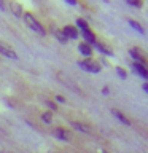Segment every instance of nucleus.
I'll use <instances>...</instances> for the list:
<instances>
[{
    "label": "nucleus",
    "instance_id": "obj_4",
    "mask_svg": "<svg viewBox=\"0 0 148 153\" xmlns=\"http://www.w3.org/2000/svg\"><path fill=\"white\" fill-rule=\"evenodd\" d=\"M0 54L10 57V59H18V54L14 53L13 48H10L8 45H5L3 42H0Z\"/></svg>",
    "mask_w": 148,
    "mask_h": 153
},
{
    "label": "nucleus",
    "instance_id": "obj_20",
    "mask_svg": "<svg viewBox=\"0 0 148 153\" xmlns=\"http://www.w3.org/2000/svg\"><path fill=\"white\" fill-rule=\"evenodd\" d=\"M127 5H131V7H137V8L142 7V3L140 2H135V0H127Z\"/></svg>",
    "mask_w": 148,
    "mask_h": 153
},
{
    "label": "nucleus",
    "instance_id": "obj_21",
    "mask_svg": "<svg viewBox=\"0 0 148 153\" xmlns=\"http://www.w3.org/2000/svg\"><path fill=\"white\" fill-rule=\"evenodd\" d=\"M56 102H59V104H65V97H64V96H59V94H57V96H56Z\"/></svg>",
    "mask_w": 148,
    "mask_h": 153
},
{
    "label": "nucleus",
    "instance_id": "obj_11",
    "mask_svg": "<svg viewBox=\"0 0 148 153\" xmlns=\"http://www.w3.org/2000/svg\"><path fill=\"white\" fill-rule=\"evenodd\" d=\"M78 51L83 56H86V57H91V54H92V48H91L89 45H86V43H80V45H78Z\"/></svg>",
    "mask_w": 148,
    "mask_h": 153
},
{
    "label": "nucleus",
    "instance_id": "obj_15",
    "mask_svg": "<svg viewBox=\"0 0 148 153\" xmlns=\"http://www.w3.org/2000/svg\"><path fill=\"white\" fill-rule=\"evenodd\" d=\"M53 33H54V37H56L61 43H64V45H65L67 42H69V40H67V37L64 35V33H62V30H56V29H53Z\"/></svg>",
    "mask_w": 148,
    "mask_h": 153
},
{
    "label": "nucleus",
    "instance_id": "obj_26",
    "mask_svg": "<svg viewBox=\"0 0 148 153\" xmlns=\"http://www.w3.org/2000/svg\"><path fill=\"white\" fill-rule=\"evenodd\" d=\"M102 153H108V152H105V150H104V152H102Z\"/></svg>",
    "mask_w": 148,
    "mask_h": 153
},
{
    "label": "nucleus",
    "instance_id": "obj_9",
    "mask_svg": "<svg viewBox=\"0 0 148 153\" xmlns=\"http://www.w3.org/2000/svg\"><path fill=\"white\" fill-rule=\"evenodd\" d=\"M110 112H112V115H115V118H118L119 121H121L123 124H126V126H131V121H129V120L124 117V115L119 112V110H116V108H112L110 110Z\"/></svg>",
    "mask_w": 148,
    "mask_h": 153
},
{
    "label": "nucleus",
    "instance_id": "obj_2",
    "mask_svg": "<svg viewBox=\"0 0 148 153\" xmlns=\"http://www.w3.org/2000/svg\"><path fill=\"white\" fill-rule=\"evenodd\" d=\"M78 65H80V69H81V70L89 72V74H99V72H100V65H99L95 61H91V59L80 61V62H78Z\"/></svg>",
    "mask_w": 148,
    "mask_h": 153
},
{
    "label": "nucleus",
    "instance_id": "obj_14",
    "mask_svg": "<svg viewBox=\"0 0 148 153\" xmlns=\"http://www.w3.org/2000/svg\"><path fill=\"white\" fill-rule=\"evenodd\" d=\"M129 26H131L132 29H135V30H137L138 33H142V35L145 33V29H143V27H142L137 21H134V19H129Z\"/></svg>",
    "mask_w": 148,
    "mask_h": 153
},
{
    "label": "nucleus",
    "instance_id": "obj_18",
    "mask_svg": "<svg viewBox=\"0 0 148 153\" xmlns=\"http://www.w3.org/2000/svg\"><path fill=\"white\" fill-rule=\"evenodd\" d=\"M41 120H43V121H45V123H51V113L50 112H45V113H43L41 115Z\"/></svg>",
    "mask_w": 148,
    "mask_h": 153
},
{
    "label": "nucleus",
    "instance_id": "obj_13",
    "mask_svg": "<svg viewBox=\"0 0 148 153\" xmlns=\"http://www.w3.org/2000/svg\"><path fill=\"white\" fill-rule=\"evenodd\" d=\"M70 126L75 128V129H78L80 132H91V129H89L88 126H84V124H81V123H78V121H72Z\"/></svg>",
    "mask_w": 148,
    "mask_h": 153
},
{
    "label": "nucleus",
    "instance_id": "obj_24",
    "mask_svg": "<svg viewBox=\"0 0 148 153\" xmlns=\"http://www.w3.org/2000/svg\"><path fill=\"white\" fill-rule=\"evenodd\" d=\"M142 88H143V91L147 93V91H148V83H143V86H142Z\"/></svg>",
    "mask_w": 148,
    "mask_h": 153
},
{
    "label": "nucleus",
    "instance_id": "obj_16",
    "mask_svg": "<svg viewBox=\"0 0 148 153\" xmlns=\"http://www.w3.org/2000/svg\"><path fill=\"white\" fill-rule=\"evenodd\" d=\"M76 27H80L81 30H84V29H89V27H88V22H86L84 19H81V18L76 19Z\"/></svg>",
    "mask_w": 148,
    "mask_h": 153
},
{
    "label": "nucleus",
    "instance_id": "obj_17",
    "mask_svg": "<svg viewBox=\"0 0 148 153\" xmlns=\"http://www.w3.org/2000/svg\"><path fill=\"white\" fill-rule=\"evenodd\" d=\"M116 74H118V76L119 78H127V74H126V70L123 69V67H116Z\"/></svg>",
    "mask_w": 148,
    "mask_h": 153
},
{
    "label": "nucleus",
    "instance_id": "obj_1",
    "mask_svg": "<svg viewBox=\"0 0 148 153\" xmlns=\"http://www.w3.org/2000/svg\"><path fill=\"white\" fill-rule=\"evenodd\" d=\"M24 21H26V24L29 26V29H32L33 32L40 33V35H45V33H46L45 27H43L41 24L38 22L35 18H33V14H30V13H24Z\"/></svg>",
    "mask_w": 148,
    "mask_h": 153
},
{
    "label": "nucleus",
    "instance_id": "obj_19",
    "mask_svg": "<svg viewBox=\"0 0 148 153\" xmlns=\"http://www.w3.org/2000/svg\"><path fill=\"white\" fill-rule=\"evenodd\" d=\"M45 104H46V105H48V107H50V108L53 110V112H54V110L57 108V105H56L54 102H53V100H48V99H46V100H45Z\"/></svg>",
    "mask_w": 148,
    "mask_h": 153
},
{
    "label": "nucleus",
    "instance_id": "obj_25",
    "mask_svg": "<svg viewBox=\"0 0 148 153\" xmlns=\"http://www.w3.org/2000/svg\"><path fill=\"white\" fill-rule=\"evenodd\" d=\"M0 10H5V3L3 2H0Z\"/></svg>",
    "mask_w": 148,
    "mask_h": 153
},
{
    "label": "nucleus",
    "instance_id": "obj_8",
    "mask_svg": "<svg viewBox=\"0 0 148 153\" xmlns=\"http://www.w3.org/2000/svg\"><path fill=\"white\" fill-rule=\"evenodd\" d=\"M81 35H83V38H84V43H86V45L92 46L94 43H95V35H94V33L89 30V29H84V30H81Z\"/></svg>",
    "mask_w": 148,
    "mask_h": 153
},
{
    "label": "nucleus",
    "instance_id": "obj_5",
    "mask_svg": "<svg viewBox=\"0 0 148 153\" xmlns=\"http://www.w3.org/2000/svg\"><path fill=\"white\" fill-rule=\"evenodd\" d=\"M131 67H132V70L135 72L138 76H142L143 80H147V78H148V72H147V69H145V65H143V64H138V62H132Z\"/></svg>",
    "mask_w": 148,
    "mask_h": 153
},
{
    "label": "nucleus",
    "instance_id": "obj_6",
    "mask_svg": "<svg viewBox=\"0 0 148 153\" xmlns=\"http://www.w3.org/2000/svg\"><path fill=\"white\" fill-rule=\"evenodd\" d=\"M62 33L67 37V40H69V38H72V40L78 38V29H76L75 26H65L64 29H62Z\"/></svg>",
    "mask_w": 148,
    "mask_h": 153
},
{
    "label": "nucleus",
    "instance_id": "obj_3",
    "mask_svg": "<svg viewBox=\"0 0 148 153\" xmlns=\"http://www.w3.org/2000/svg\"><path fill=\"white\" fill-rule=\"evenodd\" d=\"M53 136L56 139H59V140H64V142H70V139H72V134L69 131H65V129H61V128L54 129V131H53Z\"/></svg>",
    "mask_w": 148,
    "mask_h": 153
},
{
    "label": "nucleus",
    "instance_id": "obj_7",
    "mask_svg": "<svg viewBox=\"0 0 148 153\" xmlns=\"http://www.w3.org/2000/svg\"><path fill=\"white\" fill-rule=\"evenodd\" d=\"M129 56L134 59V62H138V64L145 65V56L140 54V50H137V48H131V50H129Z\"/></svg>",
    "mask_w": 148,
    "mask_h": 153
},
{
    "label": "nucleus",
    "instance_id": "obj_10",
    "mask_svg": "<svg viewBox=\"0 0 148 153\" xmlns=\"http://www.w3.org/2000/svg\"><path fill=\"white\" fill-rule=\"evenodd\" d=\"M10 8H11V11H13V14L16 18H21L22 16V7H21V3H18V2H11L10 3Z\"/></svg>",
    "mask_w": 148,
    "mask_h": 153
},
{
    "label": "nucleus",
    "instance_id": "obj_22",
    "mask_svg": "<svg viewBox=\"0 0 148 153\" xmlns=\"http://www.w3.org/2000/svg\"><path fill=\"white\" fill-rule=\"evenodd\" d=\"M102 94H104V96H108V94H110V89H108V86H105V88L102 89Z\"/></svg>",
    "mask_w": 148,
    "mask_h": 153
},
{
    "label": "nucleus",
    "instance_id": "obj_23",
    "mask_svg": "<svg viewBox=\"0 0 148 153\" xmlns=\"http://www.w3.org/2000/svg\"><path fill=\"white\" fill-rule=\"evenodd\" d=\"M67 3L69 5H76V0H67Z\"/></svg>",
    "mask_w": 148,
    "mask_h": 153
},
{
    "label": "nucleus",
    "instance_id": "obj_12",
    "mask_svg": "<svg viewBox=\"0 0 148 153\" xmlns=\"http://www.w3.org/2000/svg\"><path fill=\"white\" fill-rule=\"evenodd\" d=\"M92 46H94V48H95V50H97V51H100V53H102V54H105V56H113V53L110 51L108 48H105V46L102 45V43L95 42V43H94Z\"/></svg>",
    "mask_w": 148,
    "mask_h": 153
}]
</instances>
